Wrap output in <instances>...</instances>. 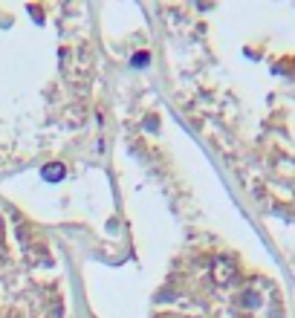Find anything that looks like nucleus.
Here are the masks:
<instances>
[{"mask_svg":"<svg viewBox=\"0 0 295 318\" xmlns=\"http://www.w3.org/2000/svg\"><path fill=\"white\" fill-rule=\"evenodd\" d=\"M64 177V168L55 165V168H44V179H61Z\"/></svg>","mask_w":295,"mask_h":318,"instance_id":"f257e3e1","label":"nucleus"}]
</instances>
